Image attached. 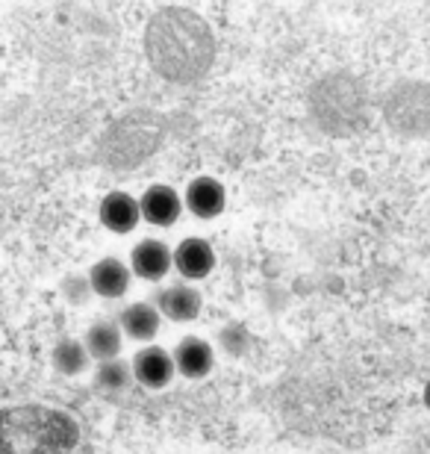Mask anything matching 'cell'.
Here are the masks:
<instances>
[{
    "label": "cell",
    "mask_w": 430,
    "mask_h": 454,
    "mask_svg": "<svg viewBox=\"0 0 430 454\" xmlns=\"http://www.w3.org/2000/svg\"><path fill=\"white\" fill-rule=\"evenodd\" d=\"M118 325H121L124 337H130L136 342H153L160 333L162 316L157 310V304L151 301H133L118 313Z\"/></svg>",
    "instance_id": "8fae6325"
},
{
    "label": "cell",
    "mask_w": 430,
    "mask_h": 454,
    "mask_svg": "<svg viewBox=\"0 0 430 454\" xmlns=\"http://www.w3.org/2000/svg\"><path fill=\"white\" fill-rule=\"evenodd\" d=\"M153 304H157L162 319L183 325V322H195L200 316V310H204V295L192 284H171L166 289H160Z\"/></svg>",
    "instance_id": "7a4b0ae2"
},
{
    "label": "cell",
    "mask_w": 430,
    "mask_h": 454,
    "mask_svg": "<svg viewBox=\"0 0 430 454\" xmlns=\"http://www.w3.org/2000/svg\"><path fill=\"white\" fill-rule=\"evenodd\" d=\"M248 337H245V331H242V325H227V328L222 331V345L231 354H236V357H239V354H245V348H248Z\"/></svg>",
    "instance_id": "9a60e30c"
},
{
    "label": "cell",
    "mask_w": 430,
    "mask_h": 454,
    "mask_svg": "<svg viewBox=\"0 0 430 454\" xmlns=\"http://www.w3.org/2000/svg\"><path fill=\"white\" fill-rule=\"evenodd\" d=\"M133 363H127L121 357L115 360H104L98 363V372H95V387L100 389V393L106 395H121L127 393V389L133 387Z\"/></svg>",
    "instance_id": "4fadbf2b"
},
{
    "label": "cell",
    "mask_w": 430,
    "mask_h": 454,
    "mask_svg": "<svg viewBox=\"0 0 430 454\" xmlns=\"http://www.w3.org/2000/svg\"><path fill=\"white\" fill-rule=\"evenodd\" d=\"M51 360H53V366H57L59 375H68V378H74L80 375V372H86L89 366V351H86V345L83 340H59L57 345H53V354H51Z\"/></svg>",
    "instance_id": "5bb4252c"
},
{
    "label": "cell",
    "mask_w": 430,
    "mask_h": 454,
    "mask_svg": "<svg viewBox=\"0 0 430 454\" xmlns=\"http://www.w3.org/2000/svg\"><path fill=\"white\" fill-rule=\"evenodd\" d=\"M142 219L153 227H174L183 215V195L168 184H153L139 198Z\"/></svg>",
    "instance_id": "3957f363"
},
{
    "label": "cell",
    "mask_w": 430,
    "mask_h": 454,
    "mask_svg": "<svg viewBox=\"0 0 430 454\" xmlns=\"http://www.w3.org/2000/svg\"><path fill=\"white\" fill-rule=\"evenodd\" d=\"M83 345L89 351L91 360L104 363V360H115L121 354V345H124V331L118 319H98L91 322V328L86 331Z\"/></svg>",
    "instance_id": "7c38bea8"
},
{
    "label": "cell",
    "mask_w": 430,
    "mask_h": 454,
    "mask_svg": "<svg viewBox=\"0 0 430 454\" xmlns=\"http://www.w3.org/2000/svg\"><path fill=\"white\" fill-rule=\"evenodd\" d=\"M174 269L189 280H204L209 278V271L215 269V251L213 245L200 236H189L174 248Z\"/></svg>",
    "instance_id": "ba28073f"
},
{
    "label": "cell",
    "mask_w": 430,
    "mask_h": 454,
    "mask_svg": "<svg viewBox=\"0 0 430 454\" xmlns=\"http://www.w3.org/2000/svg\"><path fill=\"white\" fill-rule=\"evenodd\" d=\"M174 354V366H177V375L189 378V380H200L207 378L215 366V351L204 337H183L177 342Z\"/></svg>",
    "instance_id": "30bf717a"
},
{
    "label": "cell",
    "mask_w": 430,
    "mask_h": 454,
    "mask_svg": "<svg viewBox=\"0 0 430 454\" xmlns=\"http://www.w3.org/2000/svg\"><path fill=\"white\" fill-rule=\"evenodd\" d=\"M174 269V251L160 239H142L130 251V271L142 280H162Z\"/></svg>",
    "instance_id": "9c48e42d"
},
{
    "label": "cell",
    "mask_w": 430,
    "mask_h": 454,
    "mask_svg": "<svg viewBox=\"0 0 430 454\" xmlns=\"http://www.w3.org/2000/svg\"><path fill=\"white\" fill-rule=\"evenodd\" d=\"M133 375L142 387H148V389L168 387L174 380V375H177L174 354L162 348V345H145V348L133 357Z\"/></svg>",
    "instance_id": "277c9868"
},
{
    "label": "cell",
    "mask_w": 430,
    "mask_h": 454,
    "mask_svg": "<svg viewBox=\"0 0 430 454\" xmlns=\"http://www.w3.org/2000/svg\"><path fill=\"white\" fill-rule=\"evenodd\" d=\"M183 207L195 215V219H218L227 207V192L224 186L218 184L215 177H195L186 186V195H183Z\"/></svg>",
    "instance_id": "8992f818"
},
{
    "label": "cell",
    "mask_w": 430,
    "mask_h": 454,
    "mask_svg": "<svg viewBox=\"0 0 430 454\" xmlns=\"http://www.w3.org/2000/svg\"><path fill=\"white\" fill-rule=\"evenodd\" d=\"M89 286H91V295H100V298H124L130 293V280H133V271L130 266H124L118 257H100L95 266L89 269Z\"/></svg>",
    "instance_id": "5b68a950"
},
{
    "label": "cell",
    "mask_w": 430,
    "mask_h": 454,
    "mask_svg": "<svg viewBox=\"0 0 430 454\" xmlns=\"http://www.w3.org/2000/svg\"><path fill=\"white\" fill-rule=\"evenodd\" d=\"M389 115L395 127L404 133H427L430 130V86L427 83H404L392 95Z\"/></svg>",
    "instance_id": "6da1fadb"
},
{
    "label": "cell",
    "mask_w": 430,
    "mask_h": 454,
    "mask_svg": "<svg viewBox=\"0 0 430 454\" xmlns=\"http://www.w3.org/2000/svg\"><path fill=\"white\" fill-rule=\"evenodd\" d=\"M98 215H100V224H104L109 233H115V236L133 233L136 224L142 222L139 198H133L130 192H109L104 201H100Z\"/></svg>",
    "instance_id": "52a82bcc"
}]
</instances>
